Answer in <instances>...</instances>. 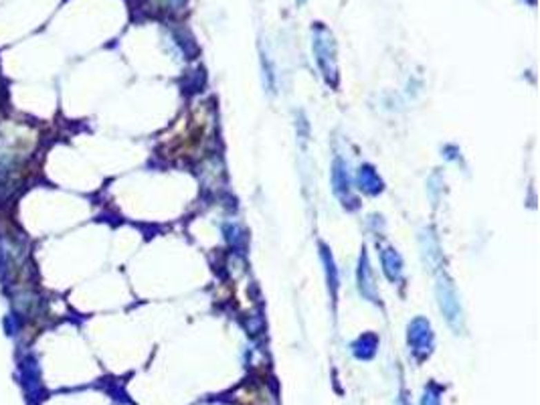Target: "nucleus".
I'll return each mask as SVG.
<instances>
[{"label": "nucleus", "instance_id": "f03ea898", "mask_svg": "<svg viewBox=\"0 0 540 405\" xmlns=\"http://www.w3.org/2000/svg\"><path fill=\"white\" fill-rule=\"evenodd\" d=\"M332 185L334 192L338 195V199L342 201V205L346 207H357V199L352 197V183H350V175H348V166L342 158H336L332 164Z\"/></svg>", "mask_w": 540, "mask_h": 405}, {"label": "nucleus", "instance_id": "6e6552de", "mask_svg": "<svg viewBox=\"0 0 540 405\" xmlns=\"http://www.w3.org/2000/svg\"><path fill=\"white\" fill-rule=\"evenodd\" d=\"M421 250H423V255H425V261H429L431 266L439 259V248H437V241H435L431 231H423L421 233Z\"/></svg>", "mask_w": 540, "mask_h": 405}, {"label": "nucleus", "instance_id": "f257e3e1", "mask_svg": "<svg viewBox=\"0 0 540 405\" xmlns=\"http://www.w3.org/2000/svg\"><path fill=\"white\" fill-rule=\"evenodd\" d=\"M437 302H439V310L443 312L448 322L455 330H459L461 320H463V312H461L459 298L455 294V288L451 286V281L446 276L437 278Z\"/></svg>", "mask_w": 540, "mask_h": 405}, {"label": "nucleus", "instance_id": "39448f33", "mask_svg": "<svg viewBox=\"0 0 540 405\" xmlns=\"http://www.w3.org/2000/svg\"><path fill=\"white\" fill-rule=\"evenodd\" d=\"M357 181H359L360 190L366 192V195H379V192L383 190V181H381V177H379L377 170H374L372 166H368V164L360 166Z\"/></svg>", "mask_w": 540, "mask_h": 405}, {"label": "nucleus", "instance_id": "0eeeda50", "mask_svg": "<svg viewBox=\"0 0 540 405\" xmlns=\"http://www.w3.org/2000/svg\"><path fill=\"white\" fill-rule=\"evenodd\" d=\"M320 257H322V264L326 268V280H328V288H330L332 298H336L338 294V286H340V280H338V268L334 264V255L330 253V250L320 244Z\"/></svg>", "mask_w": 540, "mask_h": 405}, {"label": "nucleus", "instance_id": "7ed1b4c3", "mask_svg": "<svg viewBox=\"0 0 540 405\" xmlns=\"http://www.w3.org/2000/svg\"><path fill=\"white\" fill-rule=\"evenodd\" d=\"M357 280H359V292L362 294V298H366L368 302H379L377 286H374V278H372V268H370L366 250H362V253H360Z\"/></svg>", "mask_w": 540, "mask_h": 405}, {"label": "nucleus", "instance_id": "20e7f679", "mask_svg": "<svg viewBox=\"0 0 540 405\" xmlns=\"http://www.w3.org/2000/svg\"><path fill=\"white\" fill-rule=\"evenodd\" d=\"M433 341V333H431V324L425 318H415L409 324V344L417 350H429Z\"/></svg>", "mask_w": 540, "mask_h": 405}, {"label": "nucleus", "instance_id": "423d86ee", "mask_svg": "<svg viewBox=\"0 0 540 405\" xmlns=\"http://www.w3.org/2000/svg\"><path fill=\"white\" fill-rule=\"evenodd\" d=\"M381 261H383L385 276H387L390 281L401 280V276H403V259H401V255L397 253V250L387 248V250L381 251Z\"/></svg>", "mask_w": 540, "mask_h": 405}, {"label": "nucleus", "instance_id": "1a4fd4ad", "mask_svg": "<svg viewBox=\"0 0 540 405\" xmlns=\"http://www.w3.org/2000/svg\"><path fill=\"white\" fill-rule=\"evenodd\" d=\"M225 235H227V239H229V244L233 246V248H237L241 250L243 246H245V235H243V231H241L237 225H225Z\"/></svg>", "mask_w": 540, "mask_h": 405}]
</instances>
